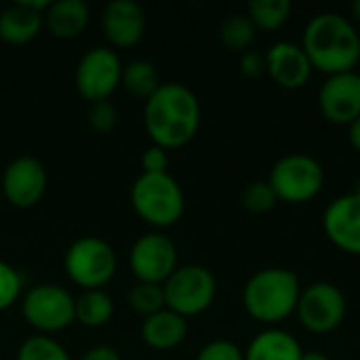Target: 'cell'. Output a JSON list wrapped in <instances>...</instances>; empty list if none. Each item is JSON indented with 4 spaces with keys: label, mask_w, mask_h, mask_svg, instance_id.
I'll use <instances>...</instances> for the list:
<instances>
[{
    "label": "cell",
    "mask_w": 360,
    "mask_h": 360,
    "mask_svg": "<svg viewBox=\"0 0 360 360\" xmlns=\"http://www.w3.org/2000/svg\"><path fill=\"white\" fill-rule=\"evenodd\" d=\"M196 360H245V352L230 340H213L198 350Z\"/></svg>",
    "instance_id": "cell-30"
},
{
    "label": "cell",
    "mask_w": 360,
    "mask_h": 360,
    "mask_svg": "<svg viewBox=\"0 0 360 360\" xmlns=\"http://www.w3.org/2000/svg\"><path fill=\"white\" fill-rule=\"evenodd\" d=\"M80 360H122V356L118 354L116 348L99 344V346H93L91 350H86Z\"/></svg>",
    "instance_id": "cell-33"
},
{
    "label": "cell",
    "mask_w": 360,
    "mask_h": 360,
    "mask_svg": "<svg viewBox=\"0 0 360 360\" xmlns=\"http://www.w3.org/2000/svg\"><path fill=\"white\" fill-rule=\"evenodd\" d=\"M293 4L289 0H251L247 6V17L257 30L274 32L281 30L291 17Z\"/></svg>",
    "instance_id": "cell-23"
},
{
    "label": "cell",
    "mask_w": 360,
    "mask_h": 360,
    "mask_svg": "<svg viewBox=\"0 0 360 360\" xmlns=\"http://www.w3.org/2000/svg\"><path fill=\"white\" fill-rule=\"evenodd\" d=\"M65 276L82 291L103 289L118 270V257L112 245L99 236H82L74 240L63 255Z\"/></svg>",
    "instance_id": "cell-6"
},
{
    "label": "cell",
    "mask_w": 360,
    "mask_h": 360,
    "mask_svg": "<svg viewBox=\"0 0 360 360\" xmlns=\"http://www.w3.org/2000/svg\"><path fill=\"white\" fill-rule=\"evenodd\" d=\"M240 202L243 207L249 211V213H255V215H262V213H268L276 202V194L272 190V186L266 181H253L245 188L243 196H240Z\"/></svg>",
    "instance_id": "cell-28"
},
{
    "label": "cell",
    "mask_w": 360,
    "mask_h": 360,
    "mask_svg": "<svg viewBox=\"0 0 360 360\" xmlns=\"http://www.w3.org/2000/svg\"><path fill=\"white\" fill-rule=\"evenodd\" d=\"M127 304L133 312L146 316H152L160 310H165V291L162 285H148V283H137L129 295H127Z\"/></svg>",
    "instance_id": "cell-26"
},
{
    "label": "cell",
    "mask_w": 360,
    "mask_h": 360,
    "mask_svg": "<svg viewBox=\"0 0 360 360\" xmlns=\"http://www.w3.org/2000/svg\"><path fill=\"white\" fill-rule=\"evenodd\" d=\"M120 84L127 89V93L148 99L162 82L158 76V70L152 61L148 59H133L122 68V80Z\"/></svg>",
    "instance_id": "cell-22"
},
{
    "label": "cell",
    "mask_w": 360,
    "mask_h": 360,
    "mask_svg": "<svg viewBox=\"0 0 360 360\" xmlns=\"http://www.w3.org/2000/svg\"><path fill=\"white\" fill-rule=\"evenodd\" d=\"M131 207L143 224L165 230L184 217L186 196L173 175L141 173L131 186Z\"/></svg>",
    "instance_id": "cell-4"
},
{
    "label": "cell",
    "mask_w": 360,
    "mask_h": 360,
    "mask_svg": "<svg viewBox=\"0 0 360 360\" xmlns=\"http://www.w3.org/2000/svg\"><path fill=\"white\" fill-rule=\"evenodd\" d=\"M15 360H72L70 352L51 335H32L21 342Z\"/></svg>",
    "instance_id": "cell-25"
},
{
    "label": "cell",
    "mask_w": 360,
    "mask_h": 360,
    "mask_svg": "<svg viewBox=\"0 0 360 360\" xmlns=\"http://www.w3.org/2000/svg\"><path fill=\"white\" fill-rule=\"evenodd\" d=\"M319 110L331 124L350 127L360 116V72L327 76L319 89Z\"/></svg>",
    "instance_id": "cell-13"
},
{
    "label": "cell",
    "mask_w": 360,
    "mask_h": 360,
    "mask_svg": "<svg viewBox=\"0 0 360 360\" xmlns=\"http://www.w3.org/2000/svg\"><path fill=\"white\" fill-rule=\"evenodd\" d=\"M295 314L306 331L327 335L344 323L348 314V300L338 285L319 281L302 289Z\"/></svg>",
    "instance_id": "cell-9"
},
{
    "label": "cell",
    "mask_w": 360,
    "mask_h": 360,
    "mask_svg": "<svg viewBox=\"0 0 360 360\" xmlns=\"http://www.w3.org/2000/svg\"><path fill=\"white\" fill-rule=\"evenodd\" d=\"M23 297V276L21 272L0 259V312L13 308Z\"/></svg>",
    "instance_id": "cell-27"
},
{
    "label": "cell",
    "mask_w": 360,
    "mask_h": 360,
    "mask_svg": "<svg viewBox=\"0 0 360 360\" xmlns=\"http://www.w3.org/2000/svg\"><path fill=\"white\" fill-rule=\"evenodd\" d=\"M202 110L192 89L181 82H162L143 105V127L150 141L167 152L188 146L200 127Z\"/></svg>",
    "instance_id": "cell-1"
},
{
    "label": "cell",
    "mask_w": 360,
    "mask_h": 360,
    "mask_svg": "<svg viewBox=\"0 0 360 360\" xmlns=\"http://www.w3.org/2000/svg\"><path fill=\"white\" fill-rule=\"evenodd\" d=\"M240 72L249 78H259L266 74V53H259V51H245L240 53Z\"/></svg>",
    "instance_id": "cell-32"
},
{
    "label": "cell",
    "mask_w": 360,
    "mask_h": 360,
    "mask_svg": "<svg viewBox=\"0 0 360 360\" xmlns=\"http://www.w3.org/2000/svg\"><path fill=\"white\" fill-rule=\"evenodd\" d=\"M188 319L171 312L169 308L146 316L141 323V340L152 350H173L188 338Z\"/></svg>",
    "instance_id": "cell-17"
},
{
    "label": "cell",
    "mask_w": 360,
    "mask_h": 360,
    "mask_svg": "<svg viewBox=\"0 0 360 360\" xmlns=\"http://www.w3.org/2000/svg\"><path fill=\"white\" fill-rule=\"evenodd\" d=\"M257 27L247 15H230L219 25V40L226 49L245 53L255 42Z\"/></svg>",
    "instance_id": "cell-24"
},
{
    "label": "cell",
    "mask_w": 360,
    "mask_h": 360,
    "mask_svg": "<svg viewBox=\"0 0 360 360\" xmlns=\"http://www.w3.org/2000/svg\"><path fill=\"white\" fill-rule=\"evenodd\" d=\"M122 61L118 53L110 46H93L89 49L74 74V84L78 95L84 101H110L114 91L120 86L122 80Z\"/></svg>",
    "instance_id": "cell-10"
},
{
    "label": "cell",
    "mask_w": 360,
    "mask_h": 360,
    "mask_svg": "<svg viewBox=\"0 0 360 360\" xmlns=\"http://www.w3.org/2000/svg\"><path fill=\"white\" fill-rule=\"evenodd\" d=\"M300 278L289 268L257 270L243 289V308L259 325L276 327L297 310Z\"/></svg>",
    "instance_id": "cell-3"
},
{
    "label": "cell",
    "mask_w": 360,
    "mask_h": 360,
    "mask_svg": "<svg viewBox=\"0 0 360 360\" xmlns=\"http://www.w3.org/2000/svg\"><path fill=\"white\" fill-rule=\"evenodd\" d=\"M44 27V17L23 6L19 0L0 13V40L13 46L32 42Z\"/></svg>",
    "instance_id": "cell-20"
},
{
    "label": "cell",
    "mask_w": 360,
    "mask_h": 360,
    "mask_svg": "<svg viewBox=\"0 0 360 360\" xmlns=\"http://www.w3.org/2000/svg\"><path fill=\"white\" fill-rule=\"evenodd\" d=\"M359 57H360V36H359Z\"/></svg>",
    "instance_id": "cell-37"
},
{
    "label": "cell",
    "mask_w": 360,
    "mask_h": 360,
    "mask_svg": "<svg viewBox=\"0 0 360 360\" xmlns=\"http://www.w3.org/2000/svg\"><path fill=\"white\" fill-rule=\"evenodd\" d=\"M101 32L110 42V49H133L143 40L146 34V13L141 4L133 0H112L103 6Z\"/></svg>",
    "instance_id": "cell-15"
},
{
    "label": "cell",
    "mask_w": 360,
    "mask_h": 360,
    "mask_svg": "<svg viewBox=\"0 0 360 360\" xmlns=\"http://www.w3.org/2000/svg\"><path fill=\"white\" fill-rule=\"evenodd\" d=\"M175 243L162 232H148L139 236L129 249V270L137 283L165 285L179 268Z\"/></svg>",
    "instance_id": "cell-11"
},
{
    "label": "cell",
    "mask_w": 360,
    "mask_h": 360,
    "mask_svg": "<svg viewBox=\"0 0 360 360\" xmlns=\"http://www.w3.org/2000/svg\"><path fill=\"white\" fill-rule=\"evenodd\" d=\"M141 169L143 173H150V175H158V173H169V152L165 148H158V146H150L146 148V152L141 154Z\"/></svg>",
    "instance_id": "cell-31"
},
{
    "label": "cell",
    "mask_w": 360,
    "mask_h": 360,
    "mask_svg": "<svg viewBox=\"0 0 360 360\" xmlns=\"http://www.w3.org/2000/svg\"><path fill=\"white\" fill-rule=\"evenodd\" d=\"M165 306L184 316L192 319L207 312L217 297V278L215 274L198 264L179 266L169 281L162 285Z\"/></svg>",
    "instance_id": "cell-8"
},
{
    "label": "cell",
    "mask_w": 360,
    "mask_h": 360,
    "mask_svg": "<svg viewBox=\"0 0 360 360\" xmlns=\"http://www.w3.org/2000/svg\"><path fill=\"white\" fill-rule=\"evenodd\" d=\"M21 316L36 335H55L76 323V297L61 285L38 283L21 297Z\"/></svg>",
    "instance_id": "cell-5"
},
{
    "label": "cell",
    "mask_w": 360,
    "mask_h": 360,
    "mask_svg": "<svg viewBox=\"0 0 360 360\" xmlns=\"http://www.w3.org/2000/svg\"><path fill=\"white\" fill-rule=\"evenodd\" d=\"M302 344L281 327L262 329L247 346L245 360H302Z\"/></svg>",
    "instance_id": "cell-19"
},
{
    "label": "cell",
    "mask_w": 360,
    "mask_h": 360,
    "mask_svg": "<svg viewBox=\"0 0 360 360\" xmlns=\"http://www.w3.org/2000/svg\"><path fill=\"white\" fill-rule=\"evenodd\" d=\"M323 230L333 247L360 255V190L333 198L323 213Z\"/></svg>",
    "instance_id": "cell-14"
},
{
    "label": "cell",
    "mask_w": 360,
    "mask_h": 360,
    "mask_svg": "<svg viewBox=\"0 0 360 360\" xmlns=\"http://www.w3.org/2000/svg\"><path fill=\"white\" fill-rule=\"evenodd\" d=\"M359 36L356 25L346 15L323 11L306 23L300 44L314 70L333 76L356 70L360 61Z\"/></svg>",
    "instance_id": "cell-2"
},
{
    "label": "cell",
    "mask_w": 360,
    "mask_h": 360,
    "mask_svg": "<svg viewBox=\"0 0 360 360\" xmlns=\"http://www.w3.org/2000/svg\"><path fill=\"white\" fill-rule=\"evenodd\" d=\"M91 21V8L82 0H55L44 13V27L59 40L78 38Z\"/></svg>",
    "instance_id": "cell-18"
},
{
    "label": "cell",
    "mask_w": 360,
    "mask_h": 360,
    "mask_svg": "<svg viewBox=\"0 0 360 360\" xmlns=\"http://www.w3.org/2000/svg\"><path fill=\"white\" fill-rule=\"evenodd\" d=\"M268 184L278 200L304 205L321 194L325 186V169L314 156L293 152L272 165Z\"/></svg>",
    "instance_id": "cell-7"
},
{
    "label": "cell",
    "mask_w": 360,
    "mask_h": 360,
    "mask_svg": "<svg viewBox=\"0 0 360 360\" xmlns=\"http://www.w3.org/2000/svg\"><path fill=\"white\" fill-rule=\"evenodd\" d=\"M89 124L97 133H110L118 124V110L112 101H97L89 108Z\"/></svg>",
    "instance_id": "cell-29"
},
{
    "label": "cell",
    "mask_w": 360,
    "mask_h": 360,
    "mask_svg": "<svg viewBox=\"0 0 360 360\" xmlns=\"http://www.w3.org/2000/svg\"><path fill=\"white\" fill-rule=\"evenodd\" d=\"M312 63L300 42L278 40L266 51V74L283 89H304L312 78Z\"/></svg>",
    "instance_id": "cell-16"
},
{
    "label": "cell",
    "mask_w": 360,
    "mask_h": 360,
    "mask_svg": "<svg viewBox=\"0 0 360 360\" xmlns=\"http://www.w3.org/2000/svg\"><path fill=\"white\" fill-rule=\"evenodd\" d=\"M114 316V300L105 289L82 291L76 297V323L86 329L105 327Z\"/></svg>",
    "instance_id": "cell-21"
},
{
    "label": "cell",
    "mask_w": 360,
    "mask_h": 360,
    "mask_svg": "<svg viewBox=\"0 0 360 360\" xmlns=\"http://www.w3.org/2000/svg\"><path fill=\"white\" fill-rule=\"evenodd\" d=\"M2 194L15 209L36 207L49 186V173L44 165L34 156L13 158L2 173Z\"/></svg>",
    "instance_id": "cell-12"
},
{
    "label": "cell",
    "mask_w": 360,
    "mask_h": 360,
    "mask_svg": "<svg viewBox=\"0 0 360 360\" xmlns=\"http://www.w3.org/2000/svg\"><path fill=\"white\" fill-rule=\"evenodd\" d=\"M302 360H331L327 354L319 352V350H312V352H304L302 354Z\"/></svg>",
    "instance_id": "cell-35"
},
{
    "label": "cell",
    "mask_w": 360,
    "mask_h": 360,
    "mask_svg": "<svg viewBox=\"0 0 360 360\" xmlns=\"http://www.w3.org/2000/svg\"><path fill=\"white\" fill-rule=\"evenodd\" d=\"M350 11H352V17H354V21H356V23L360 25V0H354V2H352Z\"/></svg>",
    "instance_id": "cell-36"
},
{
    "label": "cell",
    "mask_w": 360,
    "mask_h": 360,
    "mask_svg": "<svg viewBox=\"0 0 360 360\" xmlns=\"http://www.w3.org/2000/svg\"><path fill=\"white\" fill-rule=\"evenodd\" d=\"M348 139H350V146L360 154V116L348 127Z\"/></svg>",
    "instance_id": "cell-34"
}]
</instances>
